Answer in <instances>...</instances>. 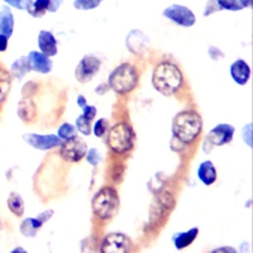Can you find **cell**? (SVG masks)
Here are the masks:
<instances>
[{
  "label": "cell",
  "mask_w": 253,
  "mask_h": 253,
  "mask_svg": "<svg viewBox=\"0 0 253 253\" xmlns=\"http://www.w3.org/2000/svg\"><path fill=\"white\" fill-rule=\"evenodd\" d=\"M198 233V228H193V229L184 232V233L175 234V237H173V245H175L176 250H184V248L189 247V246L196 239Z\"/></svg>",
  "instance_id": "obj_19"
},
{
  "label": "cell",
  "mask_w": 253,
  "mask_h": 253,
  "mask_svg": "<svg viewBox=\"0 0 253 253\" xmlns=\"http://www.w3.org/2000/svg\"><path fill=\"white\" fill-rule=\"evenodd\" d=\"M90 122L87 118H85L84 115H80L78 119H76V126H78V129L80 130L83 134L89 135L91 133V126H90Z\"/></svg>",
  "instance_id": "obj_27"
},
{
  "label": "cell",
  "mask_w": 253,
  "mask_h": 253,
  "mask_svg": "<svg viewBox=\"0 0 253 253\" xmlns=\"http://www.w3.org/2000/svg\"><path fill=\"white\" fill-rule=\"evenodd\" d=\"M126 47L134 55H143L148 47V38L141 31H132L126 37Z\"/></svg>",
  "instance_id": "obj_13"
},
{
  "label": "cell",
  "mask_w": 253,
  "mask_h": 253,
  "mask_svg": "<svg viewBox=\"0 0 253 253\" xmlns=\"http://www.w3.org/2000/svg\"><path fill=\"white\" fill-rule=\"evenodd\" d=\"M200 181L205 185H211L216 181V170L211 161H205L200 165L198 170Z\"/></svg>",
  "instance_id": "obj_18"
},
{
  "label": "cell",
  "mask_w": 253,
  "mask_h": 253,
  "mask_svg": "<svg viewBox=\"0 0 253 253\" xmlns=\"http://www.w3.org/2000/svg\"><path fill=\"white\" fill-rule=\"evenodd\" d=\"M38 47L41 48V52L49 56L57 55V41L55 36L52 35L48 31H41L38 35Z\"/></svg>",
  "instance_id": "obj_14"
},
{
  "label": "cell",
  "mask_w": 253,
  "mask_h": 253,
  "mask_svg": "<svg viewBox=\"0 0 253 253\" xmlns=\"http://www.w3.org/2000/svg\"><path fill=\"white\" fill-rule=\"evenodd\" d=\"M62 3H63V0H49L48 12H51V13L57 12V9L60 8L61 4Z\"/></svg>",
  "instance_id": "obj_35"
},
{
  "label": "cell",
  "mask_w": 253,
  "mask_h": 253,
  "mask_svg": "<svg viewBox=\"0 0 253 253\" xmlns=\"http://www.w3.org/2000/svg\"><path fill=\"white\" fill-rule=\"evenodd\" d=\"M87 146L81 138L74 137L61 144L60 155L67 162H79L86 155Z\"/></svg>",
  "instance_id": "obj_7"
},
{
  "label": "cell",
  "mask_w": 253,
  "mask_h": 253,
  "mask_svg": "<svg viewBox=\"0 0 253 253\" xmlns=\"http://www.w3.org/2000/svg\"><path fill=\"white\" fill-rule=\"evenodd\" d=\"M3 1L15 9H26L27 4L29 3V0H3Z\"/></svg>",
  "instance_id": "obj_32"
},
{
  "label": "cell",
  "mask_w": 253,
  "mask_h": 253,
  "mask_svg": "<svg viewBox=\"0 0 253 253\" xmlns=\"http://www.w3.org/2000/svg\"><path fill=\"white\" fill-rule=\"evenodd\" d=\"M24 141L32 147H35L37 150L47 151L51 148H55L62 144V139L56 135H40V134H24Z\"/></svg>",
  "instance_id": "obj_10"
},
{
  "label": "cell",
  "mask_w": 253,
  "mask_h": 253,
  "mask_svg": "<svg viewBox=\"0 0 253 253\" xmlns=\"http://www.w3.org/2000/svg\"><path fill=\"white\" fill-rule=\"evenodd\" d=\"M100 69V60L94 56H85L79 62L75 70V76L80 83H87L95 76Z\"/></svg>",
  "instance_id": "obj_9"
},
{
  "label": "cell",
  "mask_w": 253,
  "mask_h": 253,
  "mask_svg": "<svg viewBox=\"0 0 253 253\" xmlns=\"http://www.w3.org/2000/svg\"><path fill=\"white\" fill-rule=\"evenodd\" d=\"M238 4L241 6V9L250 8L252 5V0H238Z\"/></svg>",
  "instance_id": "obj_39"
},
{
  "label": "cell",
  "mask_w": 253,
  "mask_h": 253,
  "mask_svg": "<svg viewBox=\"0 0 253 253\" xmlns=\"http://www.w3.org/2000/svg\"><path fill=\"white\" fill-rule=\"evenodd\" d=\"M8 208L15 216H22L24 214V202L18 193H12L8 198Z\"/></svg>",
  "instance_id": "obj_22"
},
{
  "label": "cell",
  "mask_w": 253,
  "mask_h": 253,
  "mask_svg": "<svg viewBox=\"0 0 253 253\" xmlns=\"http://www.w3.org/2000/svg\"><path fill=\"white\" fill-rule=\"evenodd\" d=\"M52 215H53V210H46V211H43V213H42V214H40V215H38L37 218L40 219V220L42 221V223H44V221L48 220V219L51 218Z\"/></svg>",
  "instance_id": "obj_37"
},
{
  "label": "cell",
  "mask_w": 253,
  "mask_h": 253,
  "mask_svg": "<svg viewBox=\"0 0 253 253\" xmlns=\"http://www.w3.org/2000/svg\"><path fill=\"white\" fill-rule=\"evenodd\" d=\"M8 48V37L0 33V52L6 51Z\"/></svg>",
  "instance_id": "obj_38"
},
{
  "label": "cell",
  "mask_w": 253,
  "mask_h": 253,
  "mask_svg": "<svg viewBox=\"0 0 253 253\" xmlns=\"http://www.w3.org/2000/svg\"><path fill=\"white\" fill-rule=\"evenodd\" d=\"M29 71H31V66H29L27 57H20L13 62L12 75L17 79H22Z\"/></svg>",
  "instance_id": "obj_24"
},
{
  "label": "cell",
  "mask_w": 253,
  "mask_h": 253,
  "mask_svg": "<svg viewBox=\"0 0 253 253\" xmlns=\"http://www.w3.org/2000/svg\"><path fill=\"white\" fill-rule=\"evenodd\" d=\"M152 84L158 92L170 96L181 87L182 72L173 63L162 62L155 69Z\"/></svg>",
  "instance_id": "obj_1"
},
{
  "label": "cell",
  "mask_w": 253,
  "mask_h": 253,
  "mask_svg": "<svg viewBox=\"0 0 253 253\" xmlns=\"http://www.w3.org/2000/svg\"><path fill=\"white\" fill-rule=\"evenodd\" d=\"M103 0H75L74 6L79 10H91V9L98 8Z\"/></svg>",
  "instance_id": "obj_25"
},
{
  "label": "cell",
  "mask_w": 253,
  "mask_h": 253,
  "mask_svg": "<svg viewBox=\"0 0 253 253\" xmlns=\"http://www.w3.org/2000/svg\"><path fill=\"white\" fill-rule=\"evenodd\" d=\"M49 0H29L26 10L33 18H42L48 12Z\"/></svg>",
  "instance_id": "obj_20"
},
{
  "label": "cell",
  "mask_w": 253,
  "mask_h": 253,
  "mask_svg": "<svg viewBox=\"0 0 253 253\" xmlns=\"http://www.w3.org/2000/svg\"><path fill=\"white\" fill-rule=\"evenodd\" d=\"M219 10H221V9L220 6L218 5V3H216V0H208L207 6H205V10H204V15L205 17H208V15L213 14V13L215 12H219Z\"/></svg>",
  "instance_id": "obj_31"
},
{
  "label": "cell",
  "mask_w": 253,
  "mask_h": 253,
  "mask_svg": "<svg viewBox=\"0 0 253 253\" xmlns=\"http://www.w3.org/2000/svg\"><path fill=\"white\" fill-rule=\"evenodd\" d=\"M43 225V223L38 218H28L24 219L22 221V224H20V232L23 234L24 237H35L37 234L38 229Z\"/></svg>",
  "instance_id": "obj_21"
},
{
  "label": "cell",
  "mask_w": 253,
  "mask_h": 253,
  "mask_svg": "<svg viewBox=\"0 0 253 253\" xmlns=\"http://www.w3.org/2000/svg\"><path fill=\"white\" fill-rule=\"evenodd\" d=\"M203 128L202 117L194 110L178 113L173 119L172 132L182 143H191L200 134Z\"/></svg>",
  "instance_id": "obj_2"
},
{
  "label": "cell",
  "mask_w": 253,
  "mask_h": 253,
  "mask_svg": "<svg viewBox=\"0 0 253 253\" xmlns=\"http://www.w3.org/2000/svg\"><path fill=\"white\" fill-rule=\"evenodd\" d=\"M234 134V128L229 124H219L214 129L209 132L207 141L211 143V146H223L232 141Z\"/></svg>",
  "instance_id": "obj_11"
},
{
  "label": "cell",
  "mask_w": 253,
  "mask_h": 253,
  "mask_svg": "<svg viewBox=\"0 0 253 253\" xmlns=\"http://www.w3.org/2000/svg\"><path fill=\"white\" fill-rule=\"evenodd\" d=\"M119 209L118 193L113 187H104L95 194L92 199V210L100 219H110Z\"/></svg>",
  "instance_id": "obj_4"
},
{
  "label": "cell",
  "mask_w": 253,
  "mask_h": 253,
  "mask_svg": "<svg viewBox=\"0 0 253 253\" xmlns=\"http://www.w3.org/2000/svg\"><path fill=\"white\" fill-rule=\"evenodd\" d=\"M18 115L20 119L24 122H32L37 115V108H36L35 103L32 101L31 98L24 96L23 100L20 101L18 105Z\"/></svg>",
  "instance_id": "obj_17"
},
{
  "label": "cell",
  "mask_w": 253,
  "mask_h": 253,
  "mask_svg": "<svg viewBox=\"0 0 253 253\" xmlns=\"http://www.w3.org/2000/svg\"><path fill=\"white\" fill-rule=\"evenodd\" d=\"M100 160L101 156L100 153H99V151L96 150V148H91V150L89 151V153H87V162L91 164L92 166H98Z\"/></svg>",
  "instance_id": "obj_30"
},
{
  "label": "cell",
  "mask_w": 253,
  "mask_h": 253,
  "mask_svg": "<svg viewBox=\"0 0 253 253\" xmlns=\"http://www.w3.org/2000/svg\"><path fill=\"white\" fill-rule=\"evenodd\" d=\"M209 55H210V57L213 58V60H219V58L224 57V53H223V52H221L219 48H216L215 46L210 47Z\"/></svg>",
  "instance_id": "obj_34"
},
{
  "label": "cell",
  "mask_w": 253,
  "mask_h": 253,
  "mask_svg": "<svg viewBox=\"0 0 253 253\" xmlns=\"http://www.w3.org/2000/svg\"><path fill=\"white\" fill-rule=\"evenodd\" d=\"M138 84V72L130 63L119 65L109 76V87L118 94H128Z\"/></svg>",
  "instance_id": "obj_3"
},
{
  "label": "cell",
  "mask_w": 253,
  "mask_h": 253,
  "mask_svg": "<svg viewBox=\"0 0 253 253\" xmlns=\"http://www.w3.org/2000/svg\"><path fill=\"white\" fill-rule=\"evenodd\" d=\"M29 66L33 71L41 72V74H48L52 70V61L47 55L42 53V52L32 51L28 56H27Z\"/></svg>",
  "instance_id": "obj_12"
},
{
  "label": "cell",
  "mask_w": 253,
  "mask_h": 253,
  "mask_svg": "<svg viewBox=\"0 0 253 253\" xmlns=\"http://www.w3.org/2000/svg\"><path fill=\"white\" fill-rule=\"evenodd\" d=\"M134 133L128 124L118 123L109 130L108 144L117 153H126L133 148Z\"/></svg>",
  "instance_id": "obj_5"
},
{
  "label": "cell",
  "mask_w": 253,
  "mask_h": 253,
  "mask_svg": "<svg viewBox=\"0 0 253 253\" xmlns=\"http://www.w3.org/2000/svg\"><path fill=\"white\" fill-rule=\"evenodd\" d=\"M230 75H232V78L237 84L246 85L251 76V69L248 66V63L243 60H237L230 66Z\"/></svg>",
  "instance_id": "obj_15"
},
{
  "label": "cell",
  "mask_w": 253,
  "mask_h": 253,
  "mask_svg": "<svg viewBox=\"0 0 253 253\" xmlns=\"http://www.w3.org/2000/svg\"><path fill=\"white\" fill-rule=\"evenodd\" d=\"M78 104L80 105V107H84V105L86 104V100H85V98H84L83 95H80V96L78 98Z\"/></svg>",
  "instance_id": "obj_40"
},
{
  "label": "cell",
  "mask_w": 253,
  "mask_h": 253,
  "mask_svg": "<svg viewBox=\"0 0 253 253\" xmlns=\"http://www.w3.org/2000/svg\"><path fill=\"white\" fill-rule=\"evenodd\" d=\"M108 128H109V122H108V119H99L94 126V134L96 137H103L105 134V132L108 130Z\"/></svg>",
  "instance_id": "obj_28"
},
{
  "label": "cell",
  "mask_w": 253,
  "mask_h": 253,
  "mask_svg": "<svg viewBox=\"0 0 253 253\" xmlns=\"http://www.w3.org/2000/svg\"><path fill=\"white\" fill-rule=\"evenodd\" d=\"M14 31V17L8 5L1 6L0 9V33L6 37H10Z\"/></svg>",
  "instance_id": "obj_16"
},
{
  "label": "cell",
  "mask_w": 253,
  "mask_h": 253,
  "mask_svg": "<svg viewBox=\"0 0 253 253\" xmlns=\"http://www.w3.org/2000/svg\"><path fill=\"white\" fill-rule=\"evenodd\" d=\"M243 138L247 142L248 146H252V142H251V124H248L245 128V130H243Z\"/></svg>",
  "instance_id": "obj_36"
},
{
  "label": "cell",
  "mask_w": 253,
  "mask_h": 253,
  "mask_svg": "<svg viewBox=\"0 0 253 253\" xmlns=\"http://www.w3.org/2000/svg\"><path fill=\"white\" fill-rule=\"evenodd\" d=\"M162 15L181 27H191L196 22V17L193 10H190L187 6L178 5V4H172L165 9Z\"/></svg>",
  "instance_id": "obj_6"
},
{
  "label": "cell",
  "mask_w": 253,
  "mask_h": 253,
  "mask_svg": "<svg viewBox=\"0 0 253 253\" xmlns=\"http://www.w3.org/2000/svg\"><path fill=\"white\" fill-rule=\"evenodd\" d=\"M132 250V242L122 233H112L104 238L101 243V252L104 253H126Z\"/></svg>",
  "instance_id": "obj_8"
},
{
  "label": "cell",
  "mask_w": 253,
  "mask_h": 253,
  "mask_svg": "<svg viewBox=\"0 0 253 253\" xmlns=\"http://www.w3.org/2000/svg\"><path fill=\"white\" fill-rule=\"evenodd\" d=\"M58 137L61 139H65V141L74 138V137H76V128L69 123L62 124L58 129Z\"/></svg>",
  "instance_id": "obj_26"
},
{
  "label": "cell",
  "mask_w": 253,
  "mask_h": 253,
  "mask_svg": "<svg viewBox=\"0 0 253 253\" xmlns=\"http://www.w3.org/2000/svg\"><path fill=\"white\" fill-rule=\"evenodd\" d=\"M81 108H83L84 110L83 115L85 118H87L89 121H92V119L95 118V115H96V108L92 107V105H87V104H85V105Z\"/></svg>",
  "instance_id": "obj_33"
},
{
  "label": "cell",
  "mask_w": 253,
  "mask_h": 253,
  "mask_svg": "<svg viewBox=\"0 0 253 253\" xmlns=\"http://www.w3.org/2000/svg\"><path fill=\"white\" fill-rule=\"evenodd\" d=\"M12 86V76L6 70L0 67V103L6 98Z\"/></svg>",
  "instance_id": "obj_23"
},
{
  "label": "cell",
  "mask_w": 253,
  "mask_h": 253,
  "mask_svg": "<svg viewBox=\"0 0 253 253\" xmlns=\"http://www.w3.org/2000/svg\"><path fill=\"white\" fill-rule=\"evenodd\" d=\"M216 3L220 6V9H227V10H233V12L241 9L238 0H216Z\"/></svg>",
  "instance_id": "obj_29"
}]
</instances>
